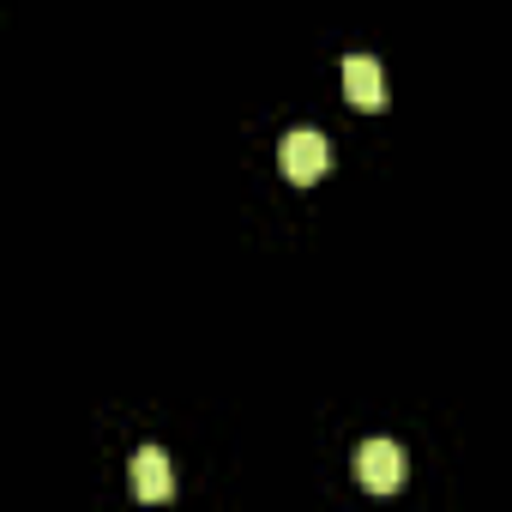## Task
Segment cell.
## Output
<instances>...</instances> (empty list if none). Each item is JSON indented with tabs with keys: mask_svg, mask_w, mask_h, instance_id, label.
Masks as SVG:
<instances>
[{
	"mask_svg": "<svg viewBox=\"0 0 512 512\" xmlns=\"http://www.w3.org/2000/svg\"><path fill=\"white\" fill-rule=\"evenodd\" d=\"M326 163H332V145H326L314 127H296V133L278 145V169H284L296 187H314V181L326 175Z\"/></svg>",
	"mask_w": 512,
	"mask_h": 512,
	"instance_id": "6da1fadb",
	"label": "cell"
},
{
	"mask_svg": "<svg viewBox=\"0 0 512 512\" xmlns=\"http://www.w3.org/2000/svg\"><path fill=\"white\" fill-rule=\"evenodd\" d=\"M356 476H362L368 494H392V488H404V446H392V440H368V446L356 452Z\"/></svg>",
	"mask_w": 512,
	"mask_h": 512,
	"instance_id": "7a4b0ae2",
	"label": "cell"
},
{
	"mask_svg": "<svg viewBox=\"0 0 512 512\" xmlns=\"http://www.w3.org/2000/svg\"><path fill=\"white\" fill-rule=\"evenodd\" d=\"M344 91L356 109H386V73L374 55H344Z\"/></svg>",
	"mask_w": 512,
	"mask_h": 512,
	"instance_id": "3957f363",
	"label": "cell"
},
{
	"mask_svg": "<svg viewBox=\"0 0 512 512\" xmlns=\"http://www.w3.org/2000/svg\"><path fill=\"white\" fill-rule=\"evenodd\" d=\"M133 500H145V506H157V500H169L175 494V476H169V458L157 452V446H145V452H133Z\"/></svg>",
	"mask_w": 512,
	"mask_h": 512,
	"instance_id": "277c9868",
	"label": "cell"
}]
</instances>
